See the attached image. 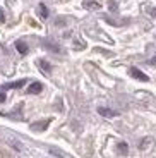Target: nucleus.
<instances>
[{"instance_id":"4","label":"nucleus","mask_w":156,"mask_h":158,"mask_svg":"<svg viewBox=\"0 0 156 158\" xmlns=\"http://www.w3.org/2000/svg\"><path fill=\"white\" fill-rule=\"evenodd\" d=\"M26 84V79H21V81H14V83H9L5 86H2L4 89H16V88H23Z\"/></svg>"},{"instance_id":"8","label":"nucleus","mask_w":156,"mask_h":158,"mask_svg":"<svg viewBox=\"0 0 156 158\" xmlns=\"http://www.w3.org/2000/svg\"><path fill=\"white\" fill-rule=\"evenodd\" d=\"M48 151H50L53 156H57V158H65V153H64L62 150H59V148H55V146H50V148H48Z\"/></svg>"},{"instance_id":"14","label":"nucleus","mask_w":156,"mask_h":158,"mask_svg":"<svg viewBox=\"0 0 156 158\" xmlns=\"http://www.w3.org/2000/svg\"><path fill=\"white\" fill-rule=\"evenodd\" d=\"M5 21V16H4V10H2V9H0V23H4Z\"/></svg>"},{"instance_id":"5","label":"nucleus","mask_w":156,"mask_h":158,"mask_svg":"<svg viewBox=\"0 0 156 158\" xmlns=\"http://www.w3.org/2000/svg\"><path fill=\"white\" fill-rule=\"evenodd\" d=\"M48 124H50V120H41V122H35L31 124V129L33 131H45L48 127Z\"/></svg>"},{"instance_id":"6","label":"nucleus","mask_w":156,"mask_h":158,"mask_svg":"<svg viewBox=\"0 0 156 158\" xmlns=\"http://www.w3.org/2000/svg\"><path fill=\"white\" fill-rule=\"evenodd\" d=\"M41 89H43V84H41V83H38V81H36V83H33L31 86L27 88V93H31V95H33V93H39V91H41Z\"/></svg>"},{"instance_id":"13","label":"nucleus","mask_w":156,"mask_h":158,"mask_svg":"<svg viewBox=\"0 0 156 158\" xmlns=\"http://www.w3.org/2000/svg\"><path fill=\"white\" fill-rule=\"evenodd\" d=\"M0 102H5V89L0 86Z\"/></svg>"},{"instance_id":"11","label":"nucleus","mask_w":156,"mask_h":158,"mask_svg":"<svg viewBox=\"0 0 156 158\" xmlns=\"http://www.w3.org/2000/svg\"><path fill=\"white\" fill-rule=\"evenodd\" d=\"M117 150H118V153L127 155V151H129V146H127L125 143H118V144H117Z\"/></svg>"},{"instance_id":"3","label":"nucleus","mask_w":156,"mask_h":158,"mask_svg":"<svg viewBox=\"0 0 156 158\" xmlns=\"http://www.w3.org/2000/svg\"><path fill=\"white\" fill-rule=\"evenodd\" d=\"M16 50L19 52L21 55H26V53H27V45H26L24 40H17V41H16Z\"/></svg>"},{"instance_id":"1","label":"nucleus","mask_w":156,"mask_h":158,"mask_svg":"<svg viewBox=\"0 0 156 158\" xmlns=\"http://www.w3.org/2000/svg\"><path fill=\"white\" fill-rule=\"evenodd\" d=\"M129 72H130V76H132V77H136V79H137V81H144V83H148V81H149L148 76H146L142 71H139L137 67H130V71H129Z\"/></svg>"},{"instance_id":"10","label":"nucleus","mask_w":156,"mask_h":158,"mask_svg":"<svg viewBox=\"0 0 156 158\" xmlns=\"http://www.w3.org/2000/svg\"><path fill=\"white\" fill-rule=\"evenodd\" d=\"M48 14H50V12H48L47 5H45V4H39V16L43 17V19H47V17H48Z\"/></svg>"},{"instance_id":"15","label":"nucleus","mask_w":156,"mask_h":158,"mask_svg":"<svg viewBox=\"0 0 156 158\" xmlns=\"http://www.w3.org/2000/svg\"><path fill=\"white\" fill-rule=\"evenodd\" d=\"M148 64H151V65H154V64H156V57H153V59L151 60H149V62Z\"/></svg>"},{"instance_id":"9","label":"nucleus","mask_w":156,"mask_h":158,"mask_svg":"<svg viewBox=\"0 0 156 158\" xmlns=\"http://www.w3.org/2000/svg\"><path fill=\"white\" fill-rule=\"evenodd\" d=\"M43 45H45L47 48H50V50L53 52V53H59V52H60V47H59V45L51 43V41H43Z\"/></svg>"},{"instance_id":"2","label":"nucleus","mask_w":156,"mask_h":158,"mask_svg":"<svg viewBox=\"0 0 156 158\" xmlns=\"http://www.w3.org/2000/svg\"><path fill=\"white\" fill-rule=\"evenodd\" d=\"M98 114L100 115H103V117H115V115H118V112L117 110H112V108H108V107H100L98 108Z\"/></svg>"},{"instance_id":"7","label":"nucleus","mask_w":156,"mask_h":158,"mask_svg":"<svg viewBox=\"0 0 156 158\" xmlns=\"http://www.w3.org/2000/svg\"><path fill=\"white\" fill-rule=\"evenodd\" d=\"M38 65H39V69H41L43 72H47V74L51 71V65L47 62V60H43V59H39V60H38Z\"/></svg>"},{"instance_id":"16","label":"nucleus","mask_w":156,"mask_h":158,"mask_svg":"<svg viewBox=\"0 0 156 158\" xmlns=\"http://www.w3.org/2000/svg\"><path fill=\"white\" fill-rule=\"evenodd\" d=\"M151 14H153V16L156 17V7H154V9H151Z\"/></svg>"},{"instance_id":"12","label":"nucleus","mask_w":156,"mask_h":158,"mask_svg":"<svg viewBox=\"0 0 156 158\" xmlns=\"http://www.w3.org/2000/svg\"><path fill=\"white\" fill-rule=\"evenodd\" d=\"M84 7H93V9H100V5L94 0H84Z\"/></svg>"}]
</instances>
